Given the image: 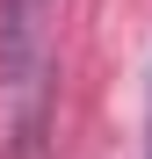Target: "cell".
<instances>
[{
  "label": "cell",
  "instance_id": "7a4b0ae2",
  "mask_svg": "<svg viewBox=\"0 0 152 159\" xmlns=\"http://www.w3.org/2000/svg\"><path fill=\"white\" fill-rule=\"evenodd\" d=\"M145 159H152V145H145Z\"/></svg>",
  "mask_w": 152,
  "mask_h": 159
},
{
  "label": "cell",
  "instance_id": "6da1fadb",
  "mask_svg": "<svg viewBox=\"0 0 152 159\" xmlns=\"http://www.w3.org/2000/svg\"><path fill=\"white\" fill-rule=\"evenodd\" d=\"M51 65H58V0H0V87L22 101L29 130L44 116Z\"/></svg>",
  "mask_w": 152,
  "mask_h": 159
}]
</instances>
